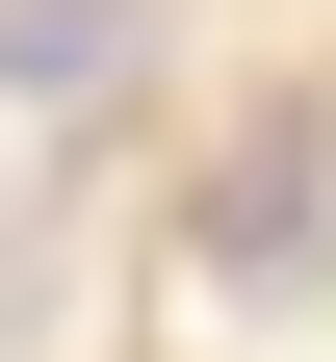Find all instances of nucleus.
I'll return each mask as SVG.
<instances>
[{"label":"nucleus","instance_id":"f257e3e1","mask_svg":"<svg viewBox=\"0 0 336 362\" xmlns=\"http://www.w3.org/2000/svg\"><path fill=\"white\" fill-rule=\"evenodd\" d=\"M207 259H233V285H311V259H336V156H233L207 181Z\"/></svg>","mask_w":336,"mask_h":362}]
</instances>
